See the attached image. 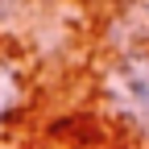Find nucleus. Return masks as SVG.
<instances>
[{
  "label": "nucleus",
  "instance_id": "f257e3e1",
  "mask_svg": "<svg viewBox=\"0 0 149 149\" xmlns=\"http://www.w3.org/2000/svg\"><path fill=\"white\" fill-rule=\"evenodd\" d=\"M95 95L104 120L137 149H149V50L108 54L95 66Z\"/></svg>",
  "mask_w": 149,
  "mask_h": 149
},
{
  "label": "nucleus",
  "instance_id": "f03ea898",
  "mask_svg": "<svg viewBox=\"0 0 149 149\" xmlns=\"http://www.w3.org/2000/svg\"><path fill=\"white\" fill-rule=\"evenodd\" d=\"M95 37L104 54L149 50V0H108Z\"/></svg>",
  "mask_w": 149,
  "mask_h": 149
},
{
  "label": "nucleus",
  "instance_id": "7ed1b4c3",
  "mask_svg": "<svg viewBox=\"0 0 149 149\" xmlns=\"http://www.w3.org/2000/svg\"><path fill=\"white\" fill-rule=\"evenodd\" d=\"M29 91H33L29 58L8 42L4 33H0V137H4V128L25 112Z\"/></svg>",
  "mask_w": 149,
  "mask_h": 149
}]
</instances>
